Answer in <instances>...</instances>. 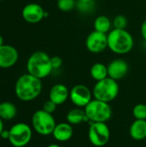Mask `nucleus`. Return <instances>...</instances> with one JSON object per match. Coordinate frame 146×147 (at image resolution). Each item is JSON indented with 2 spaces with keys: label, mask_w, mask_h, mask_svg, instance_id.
<instances>
[{
  "label": "nucleus",
  "mask_w": 146,
  "mask_h": 147,
  "mask_svg": "<svg viewBox=\"0 0 146 147\" xmlns=\"http://www.w3.org/2000/svg\"><path fill=\"white\" fill-rule=\"evenodd\" d=\"M9 131V137L8 140L14 147L27 146L33 138L32 127L24 122L14 124Z\"/></svg>",
  "instance_id": "7"
},
{
  "label": "nucleus",
  "mask_w": 146,
  "mask_h": 147,
  "mask_svg": "<svg viewBox=\"0 0 146 147\" xmlns=\"http://www.w3.org/2000/svg\"><path fill=\"white\" fill-rule=\"evenodd\" d=\"M76 8L81 13L84 15L91 14L96 9L95 0H77Z\"/></svg>",
  "instance_id": "21"
},
{
  "label": "nucleus",
  "mask_w": 146,
  "mask_h": 147,
  "mask_svg": "<svg viewBox=\"0 0 146 147\" xmlns=\"http://www.w3.org/2000/svg\"><path fill=\"white\" fill-rule=\"evenodd\" d=\"M128 71L129 65L125 59H115L108 65V77L116 81L124 78L127 75Z\"/></svg>",
  "instance_id": "13"
},
{
  "label": "nucleus",
  "mask_w": 146,
  "mask_h": 147,
  "mask_svg": "<svg viewBox=\"0 0 146 147\" xmlns=\"http://www.w3.org/2000/svg\"><path fill=\"white\" fill-rule=\"evenodd\" d=\"M46 10L43 7L36 3H30L26 4L22 9V16L23 20L28 23H39L45 18Z\"/></svg>",
  "instance_id": "11"
},
{
  "label": "nucleus",
  "mask_w": 146,
  "mask_h": 147,
  "mask_svg": "<svg viewBox=\"0 0 146 147\" xmlns=\"http://www.w3.org/2000/svg\"><path fill=\"white\" fill-rule=\"evenodd\" d=\"M33 129L41 136L52 135L57 123L52 114H49L43 109L35 111L31 118Z\"/></svg>",
  "instance_id": "6"
},
{
  "label": "nucleus",
  "mask_w": 146,
  "mask_h": 147,
  "mask_svg": "<svg viewBox=\"0 0 146 147\" xmlns=\"http://www.w3.org/2000/svg\"><path fill=\"white\" fill-rule=\"evenodd\" d=\"M85 47L91 53H100L105 51L108 47V34L98 31L89 33L85 40Z\"/></svg>",
  "instance_id": "10"
},
{
  "label": "nucleus",
  "mask_w": 146,
  "mask_h": 147,
  "mask_svg": "<svg viewBox=\"0 0 146 147\" xmlns=\"http://www.w3.org/2000/svg\"><path fill=\"white\" fill-rule=\"evenodd\" d=\"M57 104H55L53 102H52L51 100H47L46 102H44L43 106H42V109L49 114H53L55 111H56V109H57Z\"/></svg>",
  "instance_id": "25"
},
{
  "label": "nucleus",
  "mask_w": 146,
  "mask_h": 147,
  "mask_svg": "<svg viewBox=\"0 0 146 147\" xmlns=\"http://www.w3.org/2000/svg\"><path fill=\"white\" fill-rule=\"evenodd\" d=\"M19 59V53L17 49L8 44L0 47V68L8 69L13 67Z\"/></svg>",
  "instance_id": "12"
},
{
  "label": "nucleus",
  "mask_w": 146,
  "mask_h": 147,
  "mask_svg": "<svg viewBox=\"0 0 146 147\" xmlns=\"http://www.w3.org/2000/svg\"><path fill=\"white\" fill-rule=\"evenodd\" d=\"M129 134L137 141L146 139V120H135L130 126Z\"/></svg>",
  "instance_id": "16"
},
{
  "label": "nucleus",
  "mask_w": 146,
  "mask_h": 147,
  "mask_svg": "<svg viewBox=\"0 0 146 147\" xmlns=\"http://www.w3.org/2000/svg\"><path fill=\"white\" fill-rule=\"evenodd\" d=\"M135 120H146V105L144 103L136 104L133 109Z\"/></svg>",
  "instance_id": "23"
},
{
  "label": "nucleus",
  "mask_w": 146,
  "mask_h": 147,
  "mask_svg": "<svg viewBox=\"0 0 146 147\" xmlns=\"http://www.w3.org/2000/svg\"><path fill=\"white\" fill-rule=\"evenodd\" d=\"M4 130V125H3V121L0 118V136L3 133V131Z\"/></svg>",
  "instance_id": "29"
},
{
  "label": "nucleus",
  "mask_w": 146,
  "mask_h": 147,
  "mask_svg": "<svg viewBox=\"0 0 146 147\" xmlns=\"http://www.w3.org/2000/svg\"><path fill=\"white\" fill-rule=\"evenodd\" d=\"M66 121L71 125H79L83 122H88V117L83 108H75L66 114Z\"/></svg>",
  "instance_id": "17"
},
{
  "label": "nucleus",
  "mask_w": 146,
  "mask_h": 147,
  "mask_svg": "<svg viewBox=\"0 0 146 147\" xmlns=\"http://www.w3.org/2000/svg\"><path fill=\"white\" fill-rule=\"evenodd\" d=\"M76 1H77V0H76Z\"/></svg>",
  "instance_id": "33"
},
{
  "label": "nucleus",
  "mask_w": 146,
  "mask_h": 147,
  "mask_svg": "<svg viewBox=\"0 0 146 147\" xmlns=\"http://www.w3.org/2000/svg\"><path fill=\"white\" fill-rule=\"evenodd\" d=\"M70 98V90L66 85L63 84H54L49 91V100L57 105L65 103Z\"/></svg>",
  "instance_id": "14"
},
{
  "label": "nucleus",
  "mask_w": 146,
  "mask_h": 147,
  "mask_svg": "<svg viewBox=\"0 0 146 147\" xmlns=\"http://www.w3.org/2000/svg\"><path fill=\"white\" fill-rule=\"evenodd\" d=\"M15 95L22 102H32L35 100L42 91L41 79L29 74L21 75L15 84Z\"/></svg>",
  "instance_id": "1"
},
{
  "label": "nucleus",
  "mask_w": 146,
  "mask_h": 147,
  "mask_svg": "<svg viewBox=\"0 0 146 147\" xmlns=\"http://www.w3.org/2000/svg\"><path fill=\"white\" fill-rule=\"evenodd\" d=\"M140 31H141V35H142L143 39L146 41V19L142 22V24H141Z\"/></svg>",
  "instance_id": "27"
},
{
  "label": "nucleus",
  "mask_w": 146,
  "mask_h": 147,
  "mask_svg": "<svg viewBox=\"0 0 146 147\" xmlns=\"http://www.w3.org/2000/svg\"><path fill=\"white\" fill-rule=\"evenodd\" d=\"M84 111L89 122H108L112 117V109L109 103L93 99L85 108Z\"/></svg>",
  "instance_id": "5"
},
{
  "label": "nucleus",
  "mask_w": 146,
  "mask_h": 147,
  "mask_svg": "<svg viewBox=\"0 0 146 147\" xmlns=\"http://www.w3.org/2000/svg\"><path fill=\"white\" fill-rule=\"evenodd\" d=\"M51 65L53 70L59 69L63 65V59L59 56H52L51 57Z\"/></svg>",
  "instance_id": "26"
},
{
  "label": "nucleus",
  "mask_w": 146,
  "mask_h": 147,
  "mask_svg": "<svg viewBox=\"0 0 146 147\" xmlns=\"http://www.w3.org/2000/svg\"><path fill=\"white\" fill-rule=\"evenodd\" d=\"M2 139H4V140H9V130H3L1 136H0Z\"/></svg>",
  "instance_id": "28"
},
{
  "label": "nucleus",
  "mask_w": 146,
  "mask_h": 147,
  "mask_svg": "<svg viewBox=\"0 0 146 147\" xmlns=\"http://www.w3.org/2000/svg\"><path fill=\"white\" fill-rule=\"evenodd\" d=\"M0 1H4V0H0Z\"/></svg>",
  "instance_id": "32"
},
{
  "label": "nucleus",
  "mask_w": 146,
  "mask_h": 147,
  "mask_svg": "<svg viewBox=\"0 0 146 147\" xmlns=\"http://www.w3.org/2000/svg\"><path fill=\"white\" fill-rule=\"evenodd\" d=\"M119 92L120 86L118 81L109 77L96 82L92 90L95 99L108 103L113 102L118 96Z\"/></svg>",
  "instance_id": "4"
},
{
  "label": "nucleus",
  "mask_w": 146,
  "mask_h": 147,
  "mask_svg": "<svg viewBox=\"0 0 146 147\" xmlns=\"http://www.w3.org/2000/svg\"><path fill=\"white\" fill-rule=\"evenodd\" d=\"M74 131L72 125L66 122H60L56 125L52 135L59 142H66L73 136Z\"/></svg>",
  "instance_id": "15"
},
{
  "label": "nucleus",
  "mask_w": 146,
  "mask_h": 147,
  "mask_svg": "<svg viewBox=\"0 0 146 147\" xmlns=\"http://www.w3.org/2000/svg\"><path fill=\"white\" fill-rule=\"evenodd\" d=\"M17 115V108L11 102L0 103V118L3 121H11Z\"/></svg>",
  "instance_id": "18"
},
{
  "label": "nucleus",
  "mask_w": 146,
  "mask_h": 147,
  "mask_svg": "<svg viewBox=\"0 0 146 147\" xmlns=\"http://www.w3.org/2000/svg\"><path fill=\"white\" fill-rule=\"evenodd\" d=\"M89 73L91 78L98 82L101 81L106 78L108 77V65L102 62H96L93 64L89 69Z\"/></svg>",
  "instance_id": "19"
},
{
  "label": "nucleus",
  "mask_w": 146,
  "mask_h": 147,
  "mask_svg": "<svg viewBox=\"0 0 146 147\" xmlns=\"http://www.w3.org/2000/svg\"><path fill=\"white\" fill-rule=\"evenodd\" d=\"M4 44V40H3V37L0 34V47L3 46Z\"/></svg>",
  "instance_id": "30"
},
{
  "label": "nucleus",
  "mask_w": 146,
  "mask_h": 147,
  "mask_svg": "<svg viewBox=\"0 0 146 147\" xmlns=\"http://www.w3.org/2000/svg\"><path fill=\"white\" fill-rule=\"evenodd\" d=\"M57 6L59 10L69 12L76 8V0H58Z\"/></svg>",
  "instance_id": "22"
},
{
  "label": "nucleus",
  "mask_w": 146,
  "mask_h": 147,
  "mask_svg": "<svg viewBox=\"0 0 146 147\" xmlns=\"http://www.w3.org/2000/svg\"><path fill=\"white\" fill-rule=\"evenodd\" d=\"M93 93L84 84H76L70 90V100L77 108L84 109L93 99Z\"/></svg>",
  "instance_id": "9"
},
{
  "label": "nucleus",
  "mask_w": 146,
  "mask_h": 147,
  "mask_svg": "<svg viewBox=\"0 0 146 147\" xmlns=\"http://www.w3.org/2000/svg\"><path fill=\"white\" fill-rule=\"evenodd\" d=\"M134 46V39L126 29L113 28L108 34V47L110 51L116 54H126Z\"/></svg>",
  "instance_id": "2"
},
{
  "label": "nucleus",
  "mask_w": 146,
  "mask_h": 147,
  "mask_svg": "<svg viewBox=\"0 0 146 147\" xmlns=\"http://www.w3.org/2000/svg\"><path fill=\"white\" fill-rule=\"evenodd\" d=\"M28 73L43 79L50 76L53 71L51 65V57L43 51H36L33 53L27 60Z\"/></svg>",
  "instance_id": "3"
},
{
  "label": "nucleus",
  "mask_w": 146,
  "mask_h": 147,
  "mask_svg": "<svg viewBox=\"0 0 146 147\" xmlns=\"http://www.w3.org/2000/svg\"><path fill=\"white\" fill-rule=\"evenodd\" d=\"M46 147H61L58 144H50L49 146H47Z\"/></svg>",
  "instance_id": "31"
},
{
  "label": "nucleus",
  "mask_w": 146,
  "mask_h": 147,
  "mask_svg": "<svg viewBox=\"0 0 146 147\" xmlns=\"http://www.w3.org/2000/svg\"><path fill=\"white\" fill-rule=\"evenodd\" d=\"M112 22H113L114 28H119V29H126V28L128 25L127 18L124 15L116 16L112 21Z\"/></svg>",
  "instance_id": "24"
},
{
  "label": "nucleus",
  "mask_w": 146,
  "mask_h": 147,
  "mask_svg": "<svg viewBox=\"0 0 146 147\" xmlns=\"http://www.w3.org/2000/svg\"><path fill=\"white\" fill-rule=\"evenodd\" d=\"M111 133L106 122H90L88 137L89 142L96 147L106 146L110 140Z\"/></svg>",
  "instance_id": "8"
},
{
  "label": "nucleus",
  "mask_w": 146,
  "mask_h": 147,
  "mask_svg": "<svg viewBox=\"0 0 146 147\" xmlns=\"http://www.w3.org/2000/svg\"><path fill=\"white\" fill-rule=\"evenodd\" d=\"M112 26V21L109 19V17L104 15L98 16L94 21V30L101 33L108 34L111 30Z\"/></svg>",
  "instance_id": "20"
}]
</instances>
